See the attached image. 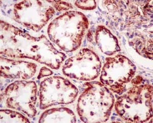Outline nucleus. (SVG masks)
Returning a JSON list of instances; mask_svg holds the SVG:
<instances>
[{"instance_id": "f257e3e1", "label": "nucleus", "mask_w": 153, "mask_h": 123, "mask_svg": "<svg viewBox=\"0 0 153 123\" xmlns=\"http://www.w3.org/2000/svg\"><path fill=\"white\" fill-rule=\"evenodd\" d=\"M1 54L15 58H29L58 69L66 56L53 47L45 36L33 37L1 21Z\"/></svg>"}, {"instance_id": "f03ea898", "label": "nucleus", "mask_w": 153, "mask_h": 123, "mask_svg": "<svg viewBox=\"0 0 153 123\" xmlns=\"http://www.w3.org/2000/svg\"><path fill=\"white\" fill-rule=\"evenodd\" d=\"M88 26V22L80 12L70 11L54 20L48 29L51 40L66 52L78 49Z\"/></svg>"}, {"instance_id": "7ed1b4c3", "label": "nucleus", "mask_w": 153, "mask_h": 123, "mask_svg": "<svg viewBox=\"0 0 153 123\" xmlns=\"http://www.w3.org/2000/svg\"><path fill=\"white\" fill-rule=\"evenodd\" d=\"M79 97L77 110L84 122H104L108 120L114 103V96L107 88L95 82Z\"/></svg>"}, {"instance_id": "20e7f679", "label": "nucleus", "mask_w": 153, "mask_h": 123, "mask_svg": "<svg viewBox=\"0 0 153 123\" xmlns=\"http://www.w3.org/2000/svg\"><path fill=\"white\" fill-rule=\"evenodd\" d=\"M37 87L35 82L15 81L7 86L1 94L6 107L19 111L32 118L36 114Z\"/></svg>"}, {"instance_id": "39448f33", "label": "nucleus", "mask_w": 153, "mask_h": 123, "mask_svg": "<svg viewBox=\"0 0 153 123\" xmlns=\"http://www.w3.org/2000/svg\"><path fill=\"white\" fill-rule=\"evenodd\" d=\"M47 1H23L14 4L12 18L22 26L38 32L52 17L55 10Z\"/></svg>"}, {"instance_id": "423d86ee", "label": "nucleus", "mask_w": 153, "mask_h": 123, "mask_svg": "<svg viewBox=\"0 0 153 123\" xmlns=\"http://www.w3.org/2000/svg\"><path fill=\"white\" fill-rule=\"evenodd\" d=\"M40 109L58 104H68L73 102L78 90L68 80L61 77L45 79L39 88Z\"/></svg>"}, {"instance_id": "0eeeda50", "label": "nucleus", "mask_w": 153, "mask_h": 123, "mask_svg": "<svg viewBox=\"0 0 153 123\" xmlns=\"http://www.w3.org/2000/svg\"><path fill=\"white\" fill-rule=\"evenodd\" d=\"M101 67V62L96 53L89 49H82L65 62L63 72L72 79L91 81L99 75Z\"/></svg>"}, {"instance_id": "6e6552de", "label": "nucleus", "mask_w": 153, "mask_h": 123, "mask_svg": "<svg viewBox=\"0 0 153 123\" xmlns=\"http://www.w3.org/2000/svg\"><path fill=\"white\" fill-rule=\"evenodd\" d=\"M36 69V64L32 62L1 56V76L5 79L27 80L35 75Z\"/></svg>"}, {"instance_id": "1a4fd4ad", "label": "nucleus", "mask_w": 153, "mask_h": 123, "mask_svg": "<svg viewBox=\"0 0 153 123\" xmlns=\"http://www.w3.org/2000/svg\"><path fill=\"white\" fill-rule=\"evenodd\" d=\"M73 112L66 108L50 109L43 113L39 119V123L45 122H76Z\"/></svg>"}, {"instance_id": "9d476101", "label": "nucleus", "mask_w": 153, "mask_h": 123, "mask_svg": "<svg viewBox=\"0 0 153 123\" xmlns=\"http://www.w3.org/2000/svg\"><path fill=\"white\" fill-rule=\"evenodd\" d=\"M1 123H28V118L16 111L1 110Z\"/></svg>"}, {"instance_id": "9b49d317", "label": "nucleus", "mask_w": 153, "mask_h": 123, "mask_svg": "<svg viewBox=\"0 0 153 123\" xmlns=\"http://www.w3.org/2000/svg\"><path fill=\"white\" fill-rule=\"evenodd\" d=\"M54 2L56 4H54L53 5L56 8V9L59 11L68 10L70 9V8H73V6L70 4L67 3L66 2H62V1L60 2L54 1Z\"/></svg>"}, {"instance_id": "f8f14e48", "label": "nucleus", "mask_w": 153, "mask_h": 123, "mask_svg": "<svg viewBox=\"0 0 153 123\" xmlns=\"http://www.w3.org/2000/svg\"><path fill=\"white\" fill-rule=\"evenodd\" d=\"M53 74L52 71H51L50 70H49L48 69L46 68L45 67H44L41 69L40 72L38 76V79H39L40 78L44 77L45 76H49Z\"/></svg>"}]
</instances>
